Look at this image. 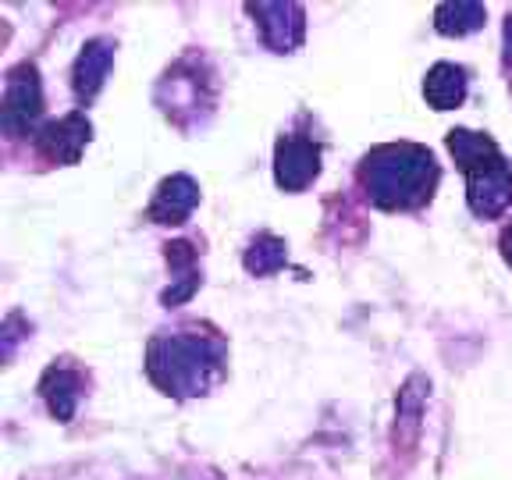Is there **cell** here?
Returning <instances> with one entry per match:
<instances>
[{"label":"cell","instance_id":"277c9868","mask_svg":"<svg viewBox=\"0 0 512 480\" xmlns=\"http://www.w3.org/2000/svg\"><path fill=\"white\" fill-rule=\"evenodd\" d=\"M466 200L480 221H495L512 207V164L502 153L466 171Z\"/></svg>","mask_w":512,"mask_h":480},{"label":"cell","instance_id":"8fae6325","mask_svg":"<svg viewBox=\"0 0 512 480\" xmlns=\"http://www.w3.org/2000/svg\"><path fill=\"white\" fill-rule=\"evenodd\" d=\"M164 256H168V267H171V274H175V285L160 296V303L178 306L196 296V288H200V281H203L200 264H196V246H192V242H168Z\"/></svg>","mask_w":512,"mask_h":480},{"label":"cell","instance_id":"52a82bcc","mask_svg":"<svg viewBox=\"0 0 512 480\" xmlns=\"http://www.w3.org/2000/svg\"><path fill=\"white\" fill-rule=\"evenodd\" d=\"M320 175V146L303 136H281L274 146V182L285 192H303Z\"/></svg>","mask_w":512,"mask_h":480},{"label":"cell","instance_id":"2e32d148","mask_svg":"<svg viewBox=\"0 0 512 480\" xmlns=\"http://www.w3.org/2000/svg\"><path fill=\"white\" fill-rule=\"evenodd\" d=\"M445 143H448V153H452V157H456V164L463 168V175L470 168H477L480 160H488V157H495V153H498L495 139L484 136V132H470V128H452Z\"/></svg>","mask_w":512,"mask_h":480},{"label":"cell","instance_id":"d6986e66","mask_svg":"<svg viewBox=\"0 0 512 480\" xmlns=\"http://www.w3.org/2000/svg\"><path fill=\"white\" fill-rule=\"evenodd\" d=\"M505 64L512 68V15L505 18Z\"/></svg>","mask_w":512,"mask_h":480},{"label":"cell","instance_id":"5b68a950","mask_svg":"<svg viewBox=\"0 0 512 480\" xmlns=\"http://www.w3.org/2000/svg\"><path fill=\"white\" fill-rule=\"evenodd\" d=\"M203 75H200V61L196 57H185V61H178L175 68H171L164 79H160L157 86V104L164 107V114H168L175 125H189V114L196 118L200 114V107L210 104V96H203Z\"/></svg>","mask_w":512,"mask_h":480},{"label":"cell","instance_id":"4fadbf2b","mask_svg":"<svg viewBox=\"0 0 512 480\" xmlns=\"http://www.w3.org/2000/svg\"><path fill=\"white\" fill-rule=\"evenodd\" d=\"M466 86H470L466 68L452 61H438L424 79V100L434 111H452L466 100Z\"/></svg>","mask_w":512,"mask_h":480},{"label":"cell","instance_id":"5bb4252c","mask_svg":"<svg viewBox=\"0 0 512 480\" xmlns=\"http://www.w3.org/2000/svg\"><path fill=\"white\" fill-rule=\"evenodd\" d=\"M484 18H488V11L477 0H448L434 11V29L441 36H470V32L484 29Z\"/></svg>","mask_w":512,"mask_h":480},{"label":"cell","instance_id":"6da1fadb","mask_svg":"<svg viewBox=\"0 0 512 480\" xmlns=\"http://www.w3.org/2000/svg\"><path fill=\"white\" fill-rule=\"evenodd\" d=\"M224 342L217 335H203L200 328L160 331L146 345V374L164 395L196 399L207 395L224 374Z\"/></svg>","mask_w":512,"mask_h":480},{"label":"cell","instance_id":"3957f363","mask_svg":"<svg viewBox=\"0 0 512 480\" xmlns=\"http://www.w3.org/2000/svg\"><path fill=\"white\" fill-rule=\"evenodd\" d=\"M43 114V86L36 64L22 61L18 68L8 72L4 82V104H0V128L8 132L11 139L29 136L36 118Z\"/></svg>","mask_w":512,"mask_h":480},{"label":"cell","instance_id":"ac0fdd59","mask_svg":"<svg viewBox=\"0 0 512 480\" xmlns=\"http://www.w3.org/2000/svg\"><path fill=\"white\" fill-rule=\"evenodd\" d=\"M498 246H502V260L512 267V224L502 232V242H498Z\"/></svg>","mask_w":512,"mask_h":480},{"label":"cell","instance_id":"ba28073f","mask_svg":"<svg viewBox=\"0 0 512 480\" xmlns=\"http://www.w3.org/2000/svg\"><path fill=\"white\" fill-rule=\"evenodd\" d=\"M89 136H93V125L82 111L64 114L61 121H50L36 132V150L50 160V164H75L86 150Z\"/></svg>","mask_w":512,"mask_h":480},{"label":"cell","instance_id":"9a60e30c","mask_svg":"<svg viewBox=\"0 0 512 480\" xmlns=\"http://www.w3.org/2000/svg\"><path fill=\"white\" fill-rule=\"evenodd\" d=\"M242 264H246V271L256 274V278H267V274L281 271V267L288 264L285 239H278V235H271V232H260L253 242H249Z\"/></svg>","mask_w":512,"mask_h":480},{"label":"cell","instance_id":"8992f818","mask_svg":"<svg viewBox=\"0 0 512 480\" xmlns=\"http://www.w3.org/2000/svg\"><path fill=\"white\" fill-rule=\"evenodd\" d=\"M249 15L256 18V29L274 54H292L303 47L306 36V11L303 4H249Z\"/></svg>","mask_w":512,"mask_h":480},{"label":"cell","instance_id":"e0dca14e","mask_svg":"<svg viewBox=\"0 0 512 480\" xmlns=\"http://www.w3.org/2000/svg\"><path fill=\"white\" fill-rule=\"evenodd\" d=\"M424 399H427V377H409L406 388L399 392V427H395V434H399L406 445H413L416 431H420V413H424Z\"/></svg>","mask_w":512,"mask_h":480},{"label":"cell","instance_id":"9c48e42d","mask_svg":"<svg viewBox=\"0 0 512 480\" xmlns=\"http://www.w3.org/2000/svg\"><path fill=\"white\" fill-rule=\"evenodd\" d=\"M111 64H114V40L96 36V40H89L86 47L79 50L75 68H72V89L79 104H93L96 93L104 89L107 75H111Z\"/></svg>","mask_w":512,"mask_h":480},{"label":"cell","instance_id":"7c38bea8","mask_svg":"<svg viewBox=\"0 0 512 480\" xmlns=\"http://www.w3.org/2000/svg\"><path fill=\"white\" fill-rule=\"evenodd\" d=\"M40 395L47 399L54 420L68 424V420L75 416V409H79V399H82V374L72 367H50L40 381Z\"/></svg>","mask_w":512,"mask_h":480},{"label":"cell","instance_id":"7a4b0ae2","mask_svg":"<svg viewBox=\"0 0 512 480\" xmlns=\"http://www.w3.org/2000/svg\"><path fill=\"white\" fill-rule=\"evenodd\" d=\"M438 160L427 146L388 143L360 160V185L381 210H420L438 189Z\"/></svg>","mask_w":512,"mask_h":480},{"label":"cell","instance_id":"30bf717a","mask_svg":"<svg viewBox=\"0 0 512 480\" xmlns=\"http://www.w3.org/2000/svg\"><path fill=\"white\" fill-rule=\"evenodd\" d=\"M196 207H200V185L192 182L189 175H171L157 185L146 217L153 224H182L189 221Z\"/></svg>","mask_w":512,"mask_h":480}]
</instances>
